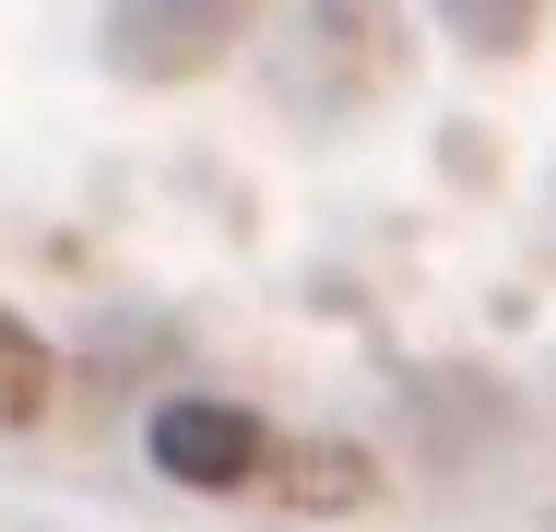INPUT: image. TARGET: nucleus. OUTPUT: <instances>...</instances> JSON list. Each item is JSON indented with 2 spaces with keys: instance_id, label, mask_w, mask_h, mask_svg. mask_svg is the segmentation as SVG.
Here are the masks:
<instances>
[{
  "instance_id": "obj_1",
  "label": "nucleus",
  "mask_w": 556,
  "mask_h": 532,
  "mask_svg": "<svg viewBox=\"0 0 556 532\" xmlns=\"http://www.w3.org/2000/svg\"><path fill=\"white\" fill-rule=\"evenodd\" d=\"M261 0H108V60L130 84H190L249 36Z\"/></svg>"
},
{
  "instance_id": "obj_2",
  "label": "nucleus",
  "mask_w": 556,
  "mask_h": 532,
  "mask_svg": "<svg viewBox=\"0 0 556 532\" xmlns=\"http://www.w3.org/2000/svg\"><path fill=\"white\" fill-rule=\"evenodd\" d=\"M261 415H237V403H166L154 415V473H178V485H249L261 473Z\"/></svg>"
},
{
  "instance_id": "obj_3",
  "label": "nucleus",
  "mask_w": 556,
  "mask_h": 532,
  "mask_svg": "<svg viewBox=\"0 0 556 532\" xmlns=\"http://www.w3.org/2000/svg\"><path fill=\"white\" fill-rule=\"evenodd\" d=\"M36 415H48V343H36L24 319H0V438L36 426Z\"/></svg>"
},
{
  "instance_id": "obj_4",
  "label": "nucleus",
  "mask_w": 556,
  "mask_h": 532,
  "mask_svg": "<svg viewBox=\"0 0 556 532\" xmlns=\"http://www.w3.org/2000/svg\"><path fill=\"white\" fill-rule=\"evenodd\" d=\"M450 36H473V48H521L533 36V0H439Z\"/></svg>"
}]
</instances>
